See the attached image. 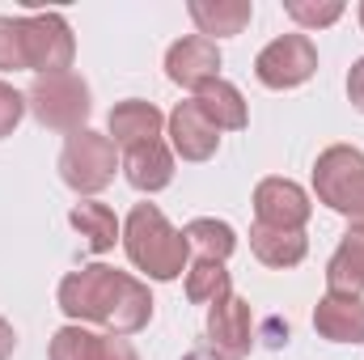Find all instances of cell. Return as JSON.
I'll return each instance as SVG.
<instances>
[{"instance_id":"22","label":"cell","mask_w":364,"mask_h":360,"mask_svg":"<svg viewBox=\"0 0 364 360\" xmlns=\"http://www.w3.org/2000/svg\"><path fill=\"white\" fill-rule=\"evenodd\" d=\"M284 13H288L292 21H301V26H331V21H339V17H343V4H339V0H331V4L288 0V4H284Z\"/></svg>"},{"instance_id":"29","label":"cell","mask_w":364,"mask_h":360,"mask_svg":"<svg viewBox=\"0 0 364 360\" xmlns=\"http://www.w3.org/2000/svg\"><path fill=\"white\" fill-rule=\"evenodd\" d=\"M360 26H364V4H360Z\"/></svg>"},{"instance_id":"11","label":"cell","mask_w":364,"mask_h":360,"mask_svg":"<svg viewBox=\"0 0 364 360\" xmlns=\"http://www.w3.org/2000/svg\"><path fill=\"white\" fill-rule=\"evenodd\" d=\"M314 327L331 344H364V301L352 292H326L314 309Z\"/></svg>"},{"instance_id":"5","label":"cell","mask_w":364,"mask_h":360,"mask_svg":"<svg viewBox=\"0 0 364 360\" xmlns=\"http://www.w3.org/2000/svg\"><path fill=\"white\" fill-rule=\"evenodd\" d=\"M26 102H30L34 119L51 132H81V123L90 119V85L77 73L38 77Z\"/></svg>"},{"instance_id":"17","label":"cell","mask_w":364,"mask_h":360,"mask_svg":"<svg viewBox=\"0 0 364 360\" xmlns=\"http://www.w3.org/2000/svg\"><path fill=\"white\" fill-rule=\"evenodd\" d=\"M326 284L331 292H352V297L364 292V229L356 225L348 229V238L339 242V250L326 263Z\"/></svg>"},{"instance_id":"14","label":"cell","mask_w":364,"mask_h":360,"mask_svg":"<svg viewBox=\"0 0 364 360\" xmlns=\"http://www.w3.org/2000/svg\"><path fill=\"white\" fill-rule=\"evenodd\" d=\"M255 17V4L250 0H195L191 4V21L199 26L203 38H229V34H242Z\"/></svg>"},{"instance_id":"21","label":"cell","mask_w":364,"mask_h":360,"mask_svg":"<svg viewBox=\"0 0 364 360\" xmlns=\"http://www.w3.org/2000/svg\"><path fill=\"white\" fill-rule=\"evenodd\" d=\"M186 297L195 305H216L220 297H229V271L216 259H199L195 268H186Z\"/></svg>"},{"instance_id":"7","label":"cell","mask_w":364,"mask_h":360,"mask_svg":"<svg viewBox=\"0 0 364 360\" xmlns=\"http://www.w3.org/2000/svg\"><path fill=\"white\" fill-rule=\"evenodd\" d=\"M318 73V47L309 43V34H284L267 43L255 60V77L267 90H296Z\"/></svg>"},{"instance_id":"26","label":"cell","mask_w":364,"mask_h":360,"mask_svg":"<svg viewBox=\"0 0 364 360\" xmlns=\"http://www.w3.org/2000/svg\"><path fill=\"white\" fill-rule=\"evenodd\" d=\"M348 97H352L356 110H364V60L352 68V77H348Z\"/></svg>"},{"instance_id":"6","label":"cell","mask_w":364,"mask_h":360,"mask_svg":"<svg viewBox=\"0 0 364 360\" xmlns=\"http://www.w3.org/2000/svg\"><path fill=\"white\" fill-rule=\"evenodd\" d=\"M114 166H119L114 140L97 136V132H85V127L73 132L68 144H64V153H60V174L81 195H97L102 186H110L114 182Z\"/></svg>"},{"instance_id":"24","label":"cell","mask_w":364,"mask_h":360,"mask_svg":"<svg viewBox=\"0 0 364 360\" xmlns=\"http://www.w3.org/2000/svg\"><path fill=\"white\" fill-rule=\"evenodd\" d=\"M0 68H26L21 64V38H17V17H0Z\"/></svg>"},{"instance_id":"25","label":"cell","mask_w":364,"mask_h":360,"mask_svg":"<svg viewBox=\"0 0 364 360\" xmlns=\"http://www.w3.org/2000/svg\"><path fill=\"white\" fill-rule=\"evenodd\" d=\"M21 115H26V97L13 90V85H4V81H0V140L21 123Z\"/></svg>"},{"instance_id":"3","label":"cell","mask_w":364,"mask_h":360,"mask_svg":"<svg viewBox=\"0 0 364 360\" xmlns=\"http://www.w3.org/2000/svg\"><path fill=\"white\" fill-rule=\"evenodd\" d=\"M314 191L326 208L364 229V153L352 144H331L314 166Z\"/></svg>"},{"instance_id":"4","label":"cell","mask_w":364,"mask_h":360,"mask_svg":"<svg viewBox=\"0 0 364 360\" xmlns=\"http://www.w3.org/2000/svg\"><path fill=\"white\" fill-rule=\"evenodd\" d=\"M17 38H21V64L34 68L38 77H51V73H68L73 68L77 43H73V30H68V21L60 13L17 17Z\"/></svg>"},{"instance_id":"28","label":"cell","mask_w":364,"mask_h":360,"mask_svg":"<svg viewBox=\"0 0 364 360\" xmlns=\"http://www.w3.org/2000/svg\"><path fill=\"white\" fill-rule=\"evenodd\" d=\"M182 360H225V356H216V352H186Z\"/></svg>"},{"instance_id":"27","label":"cell","mask_w":364,"mask_h":360,"mask_svg":"<svg viewBox=\"0 0 364 360\" xmlns=\"http://www.w3.org/2000/svg\"><path fill=\"white\" fill-rule=\"evenodd\" d=\"M13 348H17V335H13V327L0 318V360H9L13 356Z\"/></svg>"},{"instance_id":"12","label":"cell","mask_w":364,"mask_h":360,"mask_svg":"<svg viewBox=\"0 0 364 360\" xmlns=\"http://www.w3.org/2000/svg\"><path fill=\"white\" fill-rule=\"evenodd\" d=\"M170 140H174V153L182 162H208L220 144V132L203 119V110L191 97V102H178L170 115Z\"/></svg>"},{"instance_id":"9","label":"cell","mask_w":364,"mask_h":360,"mask_svg":"<svg viewBox=\"0 0 364 360\" xmlns=\"http://www.w3.org/2000/svg\"><path fill=\"white\" fill-rule=\"evenodd\" d=\"M208 335H212V348L216 356L225 360H242L250 356L255 348V318H250V301L242 297H220L212 309H208Z\"/></svg>"},{"instance_id":"15","label":"cell","mask_w":364,"mask_h":360,"mask_svg":"<svg viewBox=\"0 0 364 360\" xmlns=\"http://www.w3.org/2000/svg\"><path fill=\"white\" fill-rule=\"evenodd\" d=\"M195 106L203 110V119L216 127V132H242L246 127V97L237 93V85H229V81H208L203 90L195 93Z\"/></svg>"},{"instance_id":"18","label":"cell","mask_w":364,"mask_h":360,"mask_svg":"<svg viewBox=\"0 0 364 360\" xmlns=\"http://www.w3.org/2000/svg\"><path fill=\"white\" fill-rule=\"evenodd\" d=\"M250 250L259 263L267 268H296L309 250L305 233H288V229H267V225H255L250 229Z\"/></svg>"},{"instance_id":"23","label":"cell","mask_w":364,"mask_h":360,"mask_svg":"<svg viewBox=\"0 0 364 360\" xmlns=\"http://www.w3.org/2000/svg\"><path fill=\"white\" fill-rule=\"evenodd\" d=\"M85 360H140L136 348L119 335H93L90 331V344H85Z\"/></svg>"},{"instance_id":"20","label":"cell","mask_w":364,"mask_h":360,"mask_svg":"<svg viewBox=\"0 0 364 360\" xmlns=\"http://www.w3.org/2000/svg\"><path fill=\"white\" fill-rule=\"evenodd\" d=\"M186 242L199 250V259H216V263H225V259L233 255V246H237V233H233L225 221L199 216V221L186 225Z\"/></svg>"},{"instance_id":"1","label":"cell","mask_w":364,"mask_h":360,"mask_svg":"<svg viewBox=\"0 0 364 360\" xmlns=\"http://www.w3.org/2000/svg\"><path fill=\"white\" fill-rule=\"evenodd\" d=\"M60 309L73 322H97L106 335H136L149 327L153 318V292L149 284H140L127 271H114L106 263L81 268L73 275H64L60 284Z\"/></svg>"},{"instance_id":"16","label":"cell","mask_w":364,"mask_h":360,"mask_svg":"<svg viewBox=\"0 0 364 360\" xmlns=\"http://www.w3.org/2000/svg\"><path fill=\"white\" fill-rule=\"evenodd\" d=\"M123 170H127V182L136 191H161V186H170V179H174V153L161 140H153V144L127 149Z\"/></svg>"},{"instance_id":"19","label":"cell","mask_w":364,"mask_h":360,"mask_svg":"<svg viewBox=\"0 0 364 360\" xmlns=\"http://www.w3.org/2000/svg\"><path fill=\"white\" fill-rule=\"evenodd\" d=\"M73 229L85 238V246L93 255H106L119 242V221L106 203H77L73 208Z\"/></svg>"},{"instance_id":"8","label":"cell","mask_w":364,"mask_h":360,"mask_svg":"<svg viewBox=\"0 0 364 360\" xmlns=\"http://www.w3.org/2000/svg\"><path fill=\"white\" fill-rule=\"evenodd\" d=\"M314 203L309 195L296 186L292 179H263L255 186V225H267V229H288V233H305V221H309Z\"/></svg>"},{"instance_id":"10","label":"cell","mask_w":364,"mask_h":360,"mask_svg":"<svg viewBox=\"0 0 364 360\" xmlns=\"http://www.w3.org/2000/svg\"><path fill=\"white\" fill-rule=\"evenodd\" d=\"M166 73L170 81L182 85V90H203L208 81L220 77V47L203 34H191V38H178L170 51H166Z\"/></svg>"},{"instance_id":"13","label":"cell","mask_w":364,"mask_h":360,"mask_svg":"<svg viewBox=\"0 0 364 360\" xmlns=\"http://www.w3.org/2000/svg\"><path fill=\"white\" fill-rule=\"evenodd\" d=\"M161 110L153 106V102H140V97H132V102H119L114 110H110V136H114V144H123V149H140V144H153V140H161Z\"/></svg>"},{"instance_id":"2","label":"cell","mask_w":364,"mask_h":360,"mask_svg":"<svg viewBox=\"0 0 364 360\" xmlns=\"http://www.w3.org/2000/svg\"><path fill=\"white\" fill-rule=\"evenodd\" d=\"M123 246L127 259L144 271L149 280H178L191 259V242L178 233L157 203H136L127 225H123Z\"/></svg>"}]
</instances>
